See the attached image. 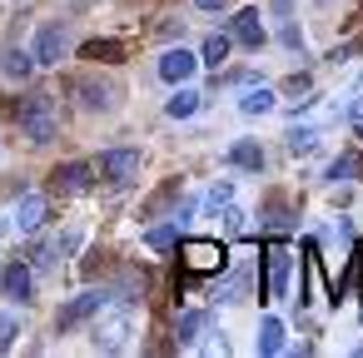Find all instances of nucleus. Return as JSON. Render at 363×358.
Returning a JSON list of instances; mask_svg holds the SVG:
<instances>
[{
  "instance_id": "obj_1",
  "label": "nucleus",
  "mask_w": 363,
  "mask_h": 358,
  "mask_svg": "<svg viewBox=\"0 0 363 358\" xmlns=\"http://www.w3.org/2000/svg\"><path fill=\"white\" fill-rule=\"evenodd\" d=\"M140 323H145V308H140L135 298H105V303L95 308L90 343H95L100 353H120V348L140 333Z\"/></svg>"
},
{
  "instance_id": "obj_2",
  "label": "nucleus",
  "mask_w": 363,
  "mask_h": 358,
  "mask_svg": "<svg viewBox=\"0 0 363 358\" xmlns=\"http://www.w3.org/2000/svg\"><path fill=\"white\" fill-rule=\"evenodd\" d=\"M16 120H21V135H30L35 145H45V140L55 135V100H50L45 90H35V95L21 100Z\"/></svg>"
},
{
  "instance_id": "obj_3",
  "label": "nucleus",
  "mask_w": 363,
  "mask_h": 358,
  "mask_svg": "<svg viewBox=\"0 0 363 358\" xmlns=\"http://www.w3.org/2000/svg\"><path fill=\"white\" fill-rule=\"evenodd\" d=\"M179 264H184L189 274H224L229 249H224L219 239H189V244L179 249Z\"/></svg>"
},
{
  "instance_id": "obj_4",
  "label": "nucleus",
  "mask_w": 363,
  "mask_h": 358,
  "mask_svg": "<svg viewBox=\"0 0 363 358\" xmlns=\"http://www.w3.org/2000/svg\"><path fill=\"white\" fill-rule=\"evenodd\" d=\"M95 169H100V179H110V184H130V179L145 169V160H140V150H105Z\"/></svg>"
},
{
  "instance_id": "obj_5",
  "label": "nucleus",
  "mask_w": 363,
  "mask_h": 358,
  "mask_svg": "<svg viewBox=\"0 0 363 358\" xmlns=\"http://www.w3.org/2000/svg\"><path fill=\"white\" fill-rule=\"evenodd\" d=\"M105 298H110L105 289H85V293H75V298H70V303H65V308L55 313V328L65 333V328H75V323H85V318H95V308H100Z\"/></svg>"
},
{
  "instance_id": "obj_6",
  "label": "nucleus",
  "mask_w": 363,
  "mask_h": 358,
  "mask_svg": "<svg viewBox=\"0 0 363 358\" xmlns=\"http://www.w3.org/2000/svg\"><path fill=\"white\" fill-rule=\"evenodd\" d=\"M289 264H294L289 244H284V239H279V244H269V274H264L269 298H284V293H289Z\"/></svg>"
},
{
  "instance_id": "obj_7",
  "label": "nucleus",
  "mask_w": 363,
  "mask_h": 358,
  "mask_svg": "<svg viewBox=\"0 0 363 358\" xmlns=\"http://www.w3.org/2000/svg\"><path fill=\"white\" fill-rule=\"evenodd\" d=\"M194 70H199V55H189V50H164L160 55V75L169 80V85H184V80H194Z\"/></svg>"
},
{
  "instance_id": "obj_8",
  "label": "nucleus",
  "mask_w": 363,
  "mask_h": 358,
  "mask_svg": "<svg viewBox=\"0 0 363 358\" xmlns=\"http://www.w3.org/2000/svg\"><path fill=\"white\" fill-rule=\"evenodd\" d=\"M30 55H35V65H60V55H65V26H40Z\"/></svg>"
},
{
  "instance_id": "obj_9",
  "label": "nucleus",
  "mask_w": 363,
  "mask_h": 358,
  "mask_svg": "<svg viewBox=\"0 0 363 358\" xmlns=\"http://www.w3.org/2000/svg\"><path fill=\"white\" fill-rule=\"evenodd\" d=\"M0 284H6V298H16V303H30V298H35V279H30L26 264L0 269Z\"/></svg>"
},
{
  "instance_id": "obj_10",
  "label": "nucleus",
  "mask_w": 363,
  "mask_h": 358,
  "mask_svg": "<svg viewBox=\"0 0 363 358\" xmlns=\"http://www.w3.org/2000/svg\"><path fill=\"white\" fill-rule=\"evenodd\" d=\"M45 214H50V204H45L40 194H26V199L16 204V229H21V234H35V229L45 224Z\"/></svg>"
},
{
  "instance_id": "obj_11",
  "label": "nucleus",
  "mask_w": 363,
  "mask_h": 358,
  "mask_svg": "<svg viewBox=\"0 0 363 358\" xmlns=\"http://www.w3.org/2000/svg\"><path fill=\"white\" fill-rule=\"evenodd\" d=\"M234 40L249 45V50L264 45V21H259V11H239V16H234Z\"/></svg>"
},
{
  "instance_id": "obj_12",
  "label": "nucleus",
  "mask_w": 363,
  "mask_h": 358,
  "mask_svg": "<svg viewBox=\"0 0 363 358\" xmlns=\"http://www.w3.org/2000/svg\"><path fill=\"white\" fill-rule=\"evenodd\" d=\"M90 184H95V179H90L85 164H60V169H55V189H60V194H85Z\"/></svg>"
},
{
  "instance_id": "obj_13",
  "label": "nucleus",
  "mask_w": 363,
  "mask_h": 358,
  "mask_svg": "<svg viewBox=\"0 0 363 358\" xmlns=\"http://www.w3.org/2000/svg\"><path fill=\"white\" fill-rule=\"evenodd\" d=\"M0 70H6V80H30L35 55L30 50H6V55H0Z\"/></svg>"
},
{
  "instance_id": "obj_14",
  "label": "nucleus",
  "mask_w": 363,
  "mask_h": 358,
  "mask_svg": "<svg viewBox=\"0 0 363 358\" xmlns=\"http://www.w3.org/2000/svg\"><path fill=\"white\" fill-rule=\"evenodd\" d=\"M259 353H264V358H274V353H284V323H279L274 313H269V318L259 323Z\"/></svg>"
},
{
  "instance_id": "obj_15",
  "label": "nucleus",
  "mask_w": 363,
  "mask_h": 358,
  "mask_svg": "<svg viewBox=\"0 0 363 358\" xmlns=\"http://www.w3.org/2000/svg\"><path fill=\"white\" fill-rule=\"evenodd\" d=\"M80 55H85V60H105V65H120V60H125V45H120V40H90Z\"/></svg>"
},
{
  "instance_id": "obj_16",
  "label": "nucleus",
  "mask_w": 363,
  "mask_h": 358,
  "mask_svg": "<svg viewBox=\"0 0 363 358\" xmlns=\"http://www.w3.org/2000/svg\"><path fill=\"white\" fill-rule=\"evenodd\" d=\"M80 100H85V110H110L115 105V85H80Z\"/></svg>"
},
{
  "instance_id": "obj_17",
  "label": "nucleus",
  "mask_w": 363,
  "mask_h": 358,
  "mask_svg": "<svg viewBox=\"0 0 363 358\" xmlns=\"http://www.w3.org/2000/svg\"><path fill=\"white\" fill-rule=\"evenodd\" d=\"M274 105H279L274 90H249V95H239V110H244V115H269Z\"/></svg>"
},
{
  "instance_id": "obj_18",
  "label": "nucleus",
  "mask_w": 363,
  "mask_h": 358,
  "mask_svg": "<svg viewBox=\"0 0 363 358\" xmlns=\"http://www.w3.org/2000/svg\"><path fill=\"white\" fill-rule=\"evenodd\" d=\"M194 110H199V90H179V95H169V105H164L169 120H189Z\"/></svg>"
},
{
  "instance_id": "obj_19",
  "label": "nucleus",
  "mask_w": 363,
  "mask_h": 358,
  "mask_svg": "<svg viewBox=\"0 0 363 358\" xmlns=\"http://www.w3.org/2000/svg\"><path fill=\"white\" fill-rule=\"evenodd\" d=\"M204 328H209V313H184V318L174 323V338H179V343H199Z\"/></svg>"
},
{
  "instance_id": "obj_20",
  "label": "nucleus",
  "mask_w": 363,
  "mask_h": 358,
  "mask_svg": "<svg viewBox=\"0 0 363 358\" xmlns=\"http://www.w3.org/2000/svg\"><path fill=\"white\" fill-rule=\"evenodd\" d=\"M229 164H239V169H264V150L244 140V145H234V150H229Z\"/></svg>"
},
{
  "instance_id": "obj_21",
  "label": "nucleus",
  "mask_w": 363,
  "mask_h": 358,
  "mask_svg": "<svg viewBox=\"0 0 363 358\" xmlns=\"http://www.w3.org/2000/svg\"><path fill=\"white\" fill-rule=\"evenodd\" d=\"M224 60H229V35H209V40H204V65L219 70Z\"/></svg>"
},
{
  "instance_id": "obj_22",
  "label": "nucleus",
  "mask_w": 363,
  "mask_h": 358,
  "mask_svg": "<svg viewBox=\"0 0 363 358\" xmlns=\"http://www.w3.org/2000/svg\"><path fill=\"white\" fill-rule=\"evenodd\" d=\"M16 333H21V313H0V353L16 348Z\"/></svg>"
},
{
  "instance_id": "obj_23",
  "label": "nucleus",
  "mask_w": 363,
  "mask_h": 358,
  "mask_svg": "<svg viewBox=\"0 0 363 358\" xmlns=\"http://www.w3.org/2000/svg\"><path fill=\"white\" fill-rule=\"evenodd\" d=\"M353 174H358V155H338V160L328 164V179H333V184H338V179H353Z\"/></svg>"
},
{
  "instance_id": "obj_24",
  "label": "nucleus",
  "mask_w": 363,
  "mask_h": 358,
  "mask_svg": "<svg viewBox=\"0 0 363 358\" xmlns=\"http://www.w3.org/2000/svg\"><path fill=\"white\" fill-rule=\"evenodd\" d=\"M313 145H318V130H289V150L294 155H308Z\"/></svg>"
},
{
  "instance_id": "obj_25",
  "label": "nucleus",
  "mask_w": 363,
  "mask_h": 358,
  "mask_svg": "<svg viewBox=\"0 0 363 358\" xmlns=\"http://www.w3.org/2000/svg\"><path fill=\"white\" fill-rule=\"evenodd\" d=\"M229 199H234V184H229V179H219V184H214V189L204 194V204H209V209H224Z\"/></svg>"
},
{
  "instance_id": "obj_26",
  "label": "nucleus",
  "mask_w": 363,
  "mask_h": 358,
  "mask_svg": "<svg viewBox=\"0 0 363 358\" xmlns=\"http://www.w3.org/2000/svg\"><path fill=\"white\" fill-rule=\"evenodd\" d=\"M150 249H174V229H150Z\"/></svg>"
},
{
  "instance_id": "obj_27",
  "label": "nucleus",
  "mask_w": 363,
  "mask_h": 358,
  "mask_svg": "<svg viewBox=\"0 0 363 358\" xmlns=\"http://www.w3.org/2000/svg\"><path fill=\"white\" fill-rule=\"evenodd\" d=\"M80 239H85V234H80V229H65V234H60V244H55V249H65V254H75V249H80Z\"/></svg>"
},
{
  "instance_id": "obj_28",
  "label": "nucleus",
  "mask_w": 363,
  "mask_h": 358,
  "mask_svg": "<svg viewBox=\"0 0 363 358\" xmlns=\"http://www.w3.org/2000/svg\"><path fill=\"white\" fill-rule=\"evenodd\" d=\"M284 90H289V95H298V100H303V90H308V80H303V75H294V80H289V85H284Z\"/></svg>"
},
{
  "instance_id": "obj_29",
  "label": "nucleus",
  "mask_w": 363,
  "mask_h": 358,
  "mask_svg": "<svg viewBox=\"0 0 363 358\" xmlns=\"http://www.w3.org/2000/svg\"><path fill=\"white\" fill-rule=\"evenodd\" d=\"M194 6H199V11H219V6H224V0H194Z\"/></svg>"
},
{
  "instance_id": "obj_30",
  "label": "nucleus",
  "mask_w": 363,
  "mask_h": 358,
  "mask_svg": "<svg viewBox=\"0 0 363 358\" xmlns=\"http://www.w3.org/2000/svg\"><path fill=\"white\" fill-rule=\"evenodd\" d=\"M358 140H363V125H358Z\"/></svg>"
}]
</instances>
